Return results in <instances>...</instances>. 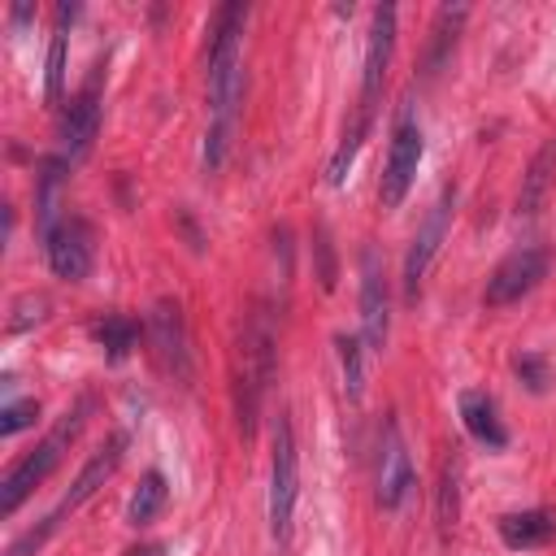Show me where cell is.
Segmentation results:
<instances>
[{"label":"cell","instance_id":"cell-26","mask_svg":"<svg viewBox=\"0 0 556 556\" xmlns=\"http://www.w3.org/2000/svg\"><path fill=\"white\" fill-rule=\"evenodd\" d=\"M513 369L521 374V382H526L530 391H543V387H547V361H543V356L521 352V356H513Z\"/></svg>","mask_w":556,"mask_h":556},{"label":"cell","instance_id":"cell-27","mask_svg":"<svg viewBox=\"0 0 556 556\" xmlns=\"http://www.w3.org/2000/svg\"><path fill=\"white\" fill-rule=\"evenodd\" d=\"M317 252H321V287H334V256H330L326 230H317Z\"/></svg>","mask_w":556,"mask_h":556},{"label":"cell","instance_id":"cell-25","mask_svg":"<svg viewBox=\"0 0 556 556\" xmlns=\"http://www.w3.org/2000/svg\"><path fill=\"white\" fill-rule=\"evenodd\" d=\"M35 417H39V404H35V400H13V404L0 408V434L9 439V434H17V430L35 426Z\"/></svg>","mask_w":556,"mask_h":556},{"label":"cell","instance_id":"cell-24","mask_svg":"<svg viewBox=\"0 0 556 556\" xmlns=\"http://www.w3.org/2000/svg\"><path fill=\"white\" fill-rule=\"evenodd\" d=\"M61 87H65V30L56 26L52 43H48V74H43V100L56 104L61 100Z\"/></svg>","mask_w":556,"mask_h":556},{"label":"cell","instance_id":"cell-20","mask_svg":"<svg viewBox=\"0 0 556 556\" xmlns=\"http://www.w3.org/2000/svg\"><path fill=\"white\" fill-rule=\"evenodd\" d=\"M369 109H356V117H352V126L343 130V139H339V148H334V156H330V165H326V182L330 187H339L343 178H348V165L356 161V152H361V139L369 135Z\"/></svg>","mask_w":556,"mask_h":556},{"label":"cell","instance_id":"cell-6","mask_svg":"<svg viewBox=\"0 0 556 556\" xmlns=\"http://www.w3.org/2000/svg\"><path fill=\"white\" fill-rule=\"evenodd\" d=\"M43 256H48V269L65 282H83L91 274V261H96V248H91V226L83 217H61L48 235H43Z\"/></svg>","mask_w":556,"mask_h":556},{"label":"cell","instance_id":"cell-15","mask_svg":"<svg viewBox=\"0 0 556 556\" xmlns=\"http://www.w3.org/2000/svg\"><path fill=\"white\" fill-rule=\"evenodd\" d=\"M552 178H556V135L543 139L539 152L530 156V165H526V174H521V191H517V213L534 217L539 204H543L547 191H552Z\"/></svg>","mask_w":556,"mask_h":556},{"label":"cell","instance_id":"cell-14","mask_svg":"<svg viewBox=\"0 0 556 556\" xmlns=\"http://www.w3.org/2000/svg\"><path fill=\"white\" fill-rule=\"evenodd\" d=\"M122 447H126V434H109V439L87 456V465H83V469H78V478L70 482V495L61 500L56 517H61V513H70V508H78L83 500H91V495L113 478V469L122 465Z\"/></svg>","mask_w":556,"mask_h":556},{"label":"cell","instance_id":"cell-8","mask_svg":"<svg viewBox=\"0 0 556 556\" xmlns=\"http://www.w3.org/2000/svg\"><path fill=\"white\" fill-rule=\"evenodd\" d=\"M96 130H100V65H96V74L78 87V96L70 100V109H65V117H61V156L74 165V161H83L87 152H91V143H96Z\"/></svg>","mask_w":556,"mask_h":556},{"label":"cell","instance_id":"cell-21","mask_svg":"<svg viewBox=\"0 0 556 556\" xmlns=\"http://www.w3.org/2000/svg\"><path fill=\"white\" fill-rule=\"evenodd\" d=\"M434 513H439V526L443 530L456 526V513H460V456H456V447L439 465V500H434Z\"/></svg>","mask_w":556,"mask_h":556},{"label":"cell","instance_id":"cell-17","mask_svg":"<svg viewBox=\"0 0 556 556\" xmlns=\"http://www.w3.org/2000/svg\"><path fill=\"white\" fill-rule=\"evenodd\" d=\"M552 534H556V517L543 513V508H521V513H504V517H500V539H504V547H513V552L543 547Z\"/></svg>","mask_w":556,"mask_h":556},{"label":"cell","instance_id":"cell-7","mask_svg":"<svg viewBox=\"0 0 556 556\" xmlns=\"http://www.w3.org/2000/svg\"><path fill=\"white\" fill-rule=\"evenodd\" d=\"M547 265H552V261H547L543 248H517V252H508V256L491 269L482 300H486L491 308H500V304H513V300L530 295V291L547 278Z\"/></svg>","mask_w":556,"mask_h":556},{"label":"cell","instance_id":"cell-1","mask_svg":"<svg viewBox=\"0 0 556 556\" xmlns=\"http://www.w3.org/2000/svg\"><path fill=\"white\" fill-rule=\"evenodd\" d=\"M243 4H222L208 30V135H204V169L226 161L239 100H243Z\"/></svg>","mask_w":556,"mask_h":556},{"label":"cell","instance_id":"cell-5","mask_svg":"<svg viewBox=\"0 0 556 556\" xmlns=\"http://www.w3.org/2000/svg\"><path fill=\"white\" fill-rule=\"evenodd\" d=\"M417 165H421V126L404 113V117L395 122V130H391L387 169H382V182H378L382 208H395V204L408 195V187H413V178H417Z\"/></svg>","mask_w":556,"mask_h":556},{"label":"cell","instance_id":"cell-3","mask_svg":"<svg viewBox=\"0 0 556 556\" xmlns=\"http://www.w3.org/2000/svg\"><path fill=\"white\" fill-rule=\"evenodd\" d=\"M83 413H87V400L74 408V413H65V421L30 452V456H22L9 473H4V482H0V513L4 517H13L17 508H22V500L61 465V456H65V447L74 443V434H78V426H83Z\"/></svg>","mask_w":556,"mask_h":556},{"label":"cell","instance_id":"cell-16","mask_svg":"<svg viewBox=\"0 0 556 556\" xmlns=\"http://www.w3.org/2000/svg\"><path fill=\"white\" fill-rule=\"evenodd\" d=\"M460 421L465 430L482 443V447H504L508 443V430L500 421V408L486 391H460Z\"/></svg>","mask_w":556,"mask_h":556},{"label":"cell","instance_id":"cell-11","mask_svg":"<svg viewBox=\"0 0 556 556\" xmlns=\"http://www.w3.org/2000/svg\"><path fill=\"white\" fill-rule=\"evenodd\" d=\"M148 339H152L156 361H161V365H165L174 378H187V374H191L187 321H182L178 300H156V304H152V313H148Z\"/></svg>","mask_w":556,"mask_h":556},{"label":"cell","instance_id":"cell-19","mask_svg":"<svg viewBox=\"0 0 556 556\" xmlns=\"http://www.w3.org/2000/svg\"><path fill=\"white\" fill-rule=\"evenodd\" d=\"M165 500H169L165 473H161V469H148V473L139 478V486H135L130 504H126V521H130V526H148V521L165 508Z\"/></svg>","mask_w":556,"mask_h":556},{"label":"cell","instance_id":"cell-13","mask_svg":"<svg viewBox=\"0 0 556 556\" xmlns=\"http://www.w3.org/2000/svg\"><path fill=\"white\" fill-rule=\"evenodd\" d=\"M387 321H391V308H387V274H382V261L374 248L361 252V326H365V343L369 348H382L387 343Z\"/></svg>","mask_w":556,"mask_h":556},{"label":"cell","instance_id":"cell-18","mask_svg":"<svg viewBox=\"0 0 556 556\" xmlns=\"http://www.w3.org/2000/svg\"><path fill=\"white\" fill-rule=\"evenodd\" d=\"M465 17H469V9H465V4H443V9L434 13L430 48H426V78H434V74L447 65V56H452V48H456V35H460Z\"/></svg>","mask_w":556,"mask_h":556},{"label":"cell","instance_id":"cell-23","mask_svg":"<svg viewBox=\"0 0 556 556\" xmlns=\"http://www.w3.org/2000/svg\"><path fill=\"white\" fill-rule=\"evenodd\" d=\"M334 348H339L343 391H348V400H361V391H365V361H361V339H356V334H334Z\"/></svg>","mask_w":556,"mask_h":556},{"label":"cell","instance_id":"cell-22","mask_svg":"<svg viewBox=\"0 0 556 556\" xmlns=\"http://www.w3.org/2000/svg\"><path fill=\"white\" fill-rule=\"evenodd\" d=\"M96 339H100V348L109 352V361H122V356L139 343V326H135L126 313H109V317L96 321Z\"/></svg>","mask_w":556,"mask_h":556},{"label":"cell","instance_id":"cell-10","mask_svg":"<svg viewBox=\"0 0 556 556\" xmlns=\"http://www.w3.org/2000/svg\"><path fill=\"white\" fill-rule=\"evenodd\" d=\"M413 486V465H408V452H404V439H400V426L395 417L382 421V434H378V469H374V495L382 508H400L404 495Z\"/></svg>","mask_w":556,"mask_h":556},{"label":"cell","instance_id":"cell-2","mask_svg":"<svg viewBox=\"0 0 556 556\" xmlns=\"http://www.w3.org/2000/svg\"><path fill=\"white\" fill-rule=\"evenodd\" d=\"M274 378V321L265 308H256L243 321V339H239V374H235V408H239V430L252 434L256 430V408L261 395Z\"/></svg>","mask_w":556,"mask_h":556},{"label":"cell","instance_id":"cell-12","mask_svg":"<svg viewBox=\"0 0 556 556\" xmlns=\"http://www.w3.org/2000/svg\"><path fill=\"white\" fill-rule=\"evenodd\" d=\"M391 48H395V4H378L369 22V43H365V70H361V109L369 113L391 65Z\"/></svg>","mask_w":556,"mask_h":556},{"label":"cell","instance_id":"cell-4","mask_svg":"<svg viewBox=\"0 0 556 556\" xmlns=\"http://www.w3.org/2000/svg\"><path fill=\"white\" fill-rule=\"evenodd\" d=\"M300 495V460H295V434L291 421L278 413L274 421V456H269V534L278 547L291 539V513Z\"/></svg>","mask_w":556,"mask_h":556},{"label":"cell","instance_id":"cell-9","mask_svg":"<svg viewBox=\"0 0 556 556\" xmlns=\"http://www.w3.org/2000/svg\"><path fill=\"white\" fill-rule=\"evenodd\" d=\"M452 204H456V191L447 187V191L430 204L426 222L417 226V235H413V243H408V252H404V295H408V300L417 295V287H421V278H426V269H430V261H434V252H439V243H443V235H447Z\"/></svg>","mask_w":556,"mask_h":556}]
</instances>
